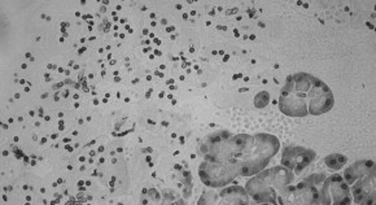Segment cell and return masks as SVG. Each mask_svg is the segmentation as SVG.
Masks as SVG:
<instances>
[{"label":"cell","instance_id":"cell-9","mask_svg":"<svg viewBox=\"0 0 376 205\" xmlns=\"http://www.w3.org/2000/svg\"><path fill=\"white\" fill-rule=\"evenodd\" d=\"M268 93H261L258 95L256 96V107L258 108H263L265 105H268Z\"/></svg>","mask_w":376,"mask_h":205},{"label":"cell","instance_id":"cell-2","mask_svg":"<svg viewBox=\"0 0 376 205\" xmlns=\"http://www.w3.org/2000/svg\"><path fill=\"white\" fill-rule=\"evenodd\" d=\"M333 91L325 82L308 73L290 75L282 90L279 107L292 117L320 116L333 107Z\"/></svg>","mask_w":376,"mask_h":205},{"label":"cell","instance_id":"cell-5","mask_svg":"<svg viewBox=\"0 0 376 205\" xmlns=\"http://www.w3.org/2000/svg\"><path fill=\"white\" fill-rule=\"evenodd\" d=\"M375 173L372 169L352 184V194L357 204H375Z\"/></svg>","mask_w":376,"mask_h":205},{"label":"cell","instance_id":"cell-8","mask_svg":"<svg viewBox=\"0 0 376 205\" xmlns=\"http://www.w3.org/2000/svg\"><path fill=\"white\" fill-rule=\"evenodd\" d=\"M345 162H347V157L338 154H330V156L325 159V165L331 169H341Z\"/></svg>","mask_w":376,"mask_h":205},{"label":"cell","instance_id":"cell-4","mask_svg":"<svg viewBox=\"0 0 376 205\" xmlns=\"http://www.w3.org/2000/svg\"><path fill=\"white\" fill-rule=\"evenodd\" d=\"M352 203L350 189L344 177L335 174L328 177L319 192V204L347 205Z\"/></svg>","mask_w":376,"mask_h":205},{"label":"cell","instance_id":"cell-6","mask_svg":"<svg viewBox=\"0 0 376 205\" xmlns=\"http://www.w3.org/2000/svg\"><path fill=\"white\" fill-rule=\"evenodd\" d=\"M315 154L310 149H305L301 147H293V148H287L282 156V165L286 168L293 170L296 173H300L303 169L310 165L311 162L314 160Z\"/></svg>","mask_w":376,"mask_h":205},{"label":"cell","instance_id":"cell-3","mask_svg":"<svg viewBox=\"0 0 376 205\" xmlns=\"http://www.w3.org/2000/svg\"><path fill=\"white\" fill-rule=\"evenodd\" d=\"M295 174L290 169L275 167L254 176L246 191L257 203L263 204H295Z\"/></svg>","mask_w":376,"mask_h":205},{"label":"cell","instance_id":"cell-1","mask_svg":"<svg viewBox=\"0 0 376 205\" xmlns=\"http://www.w3.org/2000/svg\"><path fill=\"white\" fill-rule=\"evenodd\" d=\"M199 174L210 187H224L236 177H251L266 168L279 149V140L268 134H240L229 137L227 132L209 140Z\"/></svg>","mask_w":376,"mask_h":205},{"label":"cell","instance_id":"cell-7","mask_svg":"<svg viewBox=\"0 0 376 205\" xmlns=\"http://www.w3.org/2000/svg\"><path fill=\"white\" fill-rule=\"evenodd\" d=\"M208 200H200V204H248L249 200L246 196V190L240 187H229L224 189L218 194L205 195Z\"/></svg>","mask_w":376,"mask_h":205}]
</instances>
